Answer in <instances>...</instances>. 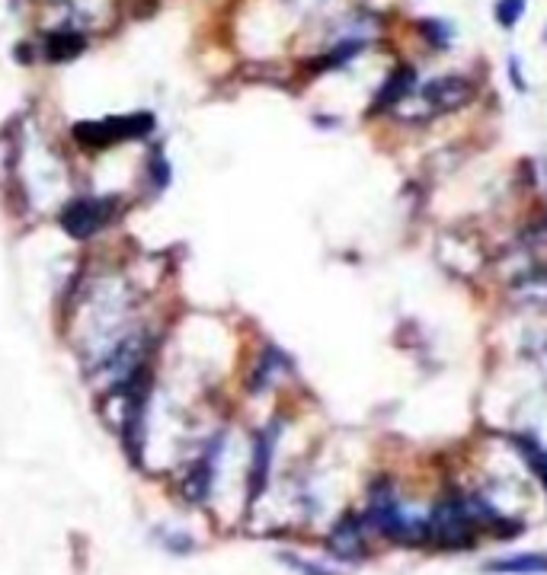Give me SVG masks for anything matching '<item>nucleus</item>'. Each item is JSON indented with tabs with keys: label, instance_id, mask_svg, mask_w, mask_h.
<instances>
[{
	"label": "nucleus",
	"instance_id": "f257e3e1",
	"mask_svg": "<svg viewBox=\"0 0 547 575\" xmlns=\"http://www.w3.org/2000/svg\"><path fill=\"white\" fill-rule=\"evenodd\" d=\"M154 128V119L148 112L138 115H112V119H96V122H80L74 125V138L87 147H112L132 138H144Z\"/></svg>",
	"mask_w": 547,
	"mask_h": 575
},
{
	"label": "nucleus",
	"instance_id": "f03ea898",
	"mask_svg": "<svg viewBox=\"0 0 547 575\" xmlns=\"http://www.w3.org/2000/svg\"><path fill=\"white\" fill-rule=\"evenodd\" d=\"M477 93V84L471 77H461V74H448V77H436L413 96L420 100V106L426 109L423 119H432V115H442V112H455L461 106H468Z\"/></svg>",
	"mask_w": 547,
	"mask_h": 575
},
{
	"label": "nucleus",
	"instance_id": "7ed1b4c3",
	"mask_svg": "<svg viewBox=\"0 0 547 575\" xmlns=\"http://www.w3.org/2000/svg\"><path fill=\"white\" fill-rule=\"evenodd\" d=\"M112 208H116L112 199H74L61 211V227L68 230L74 240H90L116 215Z\"/></svg>",
	"mask_w": 547,
	"mask_h": 575
},
{
	"label": "nucleus",
	"instance_id": "20e7f679",
	"mask_svg": "<svg viewBox=\"0 0 547 575\" xmlns=\"http://www.w3.org/2000/svg\"><path fill=\"white\" fill-rule=\"evenodd\" d=\"M330 550L346 563H356L368 550V524L362 515H343L330 531Z\"/></svg>",
	"mask_w": 547,
	"mask_h": 575
},
{
	"label": "nucleus",
	"instance_id": "39448f33",
	"mask_svg": "<svg viewBox=\"0 0 547 575\" xmlns=\"http://www.w3.org/2000/svg\"><path fill=\"white\" fill-rule=\"evenodd\" d=\"M416 90V71L413 68H397L388 74V80L381 84L375 103H372V115H381V112H397L404 106Z\"/></svg>",
	"mask_w": 547,
	"mask_h": 575
},
{
	"label": "nucleus",
	"instance_id": "423d86ee",
	"mask_svg": "<svg viewBox=\"0 0 547 575\" xmlns=\"http://www.w3.org/2000/svg\"><path fill=\"white\" fill-rule=\"evenodd\" d=\"M272 457H276V429H266L253 438V464H250V496L256 499L269 483Z\"/></svg>",
	"mask_w": 547,
	"mask_h": 575
},
{
	"label": "nucleus",
	"instance_id": "0eeeda50",
	"mask_svg": "<svg viewBox=\"0 0 547 575\" xmlns=\"http://www.w3.org/2000/svg\"><path fill=\"white\" fill-rule=\"evenodd\" d=\"M487 572L500 575H547V553H512L487 563Z\"/></svg>",
	"mask_w": 547,
	"mask_h": 575
},
{
	"label": "nucleus",
	"instance_id": "6e6552de",
	"mask_svg": "<svg viewBox=\"0 0 547 575\" xmlns=\"http://www.w3.org/2000/svg\"><path fill=\"white\" fill-rule=\"evenodd\" d=\"M80 52H84V36H80V32H74V29L55 32V36L48 39V48H45L48 61H71V58H77Z\"/></svg>",
	"mask_w": 547,
	"mask_h": 575
},
{
	"label": "nucleus",
	"instance_id": "1a4fd4ad",
	"mask_svg": "<svg viewBox=\"0 0 547 575\" xmlns=\"http://www.w3.org/2000/svg\"><path fill=\"white\" fill-rule=\"evenodd\" d=\"M525 7H528V0H496L493 16L503 29H516L519 20L525 16Z\"/></svg>",
	"mask_w": 547,
	"mask_h": 575
},
{
	"label": "nucleus",
	"instance_id": "9d476101",
	"mask_svg": "<svg viewBox=\"0 0 547 575\" xmlns=\"http://www.w3.org/2000/svg\"><path fill=\"white\" fill-rule=\"evenodd\" d=\"M420 36H423L429 45H436V48H448V45L455 42L452 26L442 23V20H423V23H420Z\"/></svg>",
	"mask_w": 547,
	"mask_h": 575
},
{
	"label": "nucleus",
	"instance_id": "9b49d317",
	"mask_svg": "<svg viewBox=\"0 0 547 575\" xmlns=\"http://www.w3.org/2000/svg\"><path fill=\"white\" fill-rule=\"evenodd\" d=\"M509 77H512V84H516V90H528V84H525V77H522V71H519V61H516V58H509Z\"/></svg>",
	"mask_w": 547,
	"mask_h": 575
}]
</instances>
